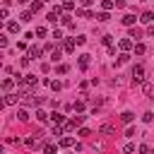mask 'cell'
<instances>
[{
    "mask_svg": "<svg viewBox=\"0 0 154 154\" xmlns=\"http://www.w3.org/2000/svg\"><path fill=\"white\" fill-rule=\"evenodd\" d=\"M132 82H135V84H142V82H144V67H142V65H135V70H132Z\"/></svg>",
    "mask_w": 154,
    "mask_h": 154,
    "instance_id": "cell-1",
    "label": "cell"
},
{
    "mask_svg": "<svg viewBox=\"0 0 154 154\" xmlns=\"http://www.w3.org/2000/svg\"><path fill=\"white\" fill-rule=\"evenodd\" d=\"M41 53H43V48H41V46H29V51H26L29 60H38V58H41Z\"/></svg>",
    "mask_w": 154,
    "mask_h": 154,
    "instance_id": "cell-2",
    "label": "cell"
},
{
    "mask_svg": "<svg viewBox=\"0 0 154 154\" xmlns=\"http://www.w3.org/2000/svg\"><path fill=\"white\" fill-rule=\"evenodd\" d=\"M118 48H120L123 53H128V51L132 48V41H130V36H128V38H120V41H118Z\"/></svg>",
    "mask_w": 154,
    "mask_h": 154,
    "instance_id": "cell-3",
    "label": "cell"
},
{
    "mask_svg": "<svg viewBox=\"0 0 154 154\" xmlns=\"http://www.w3.org/2000/svg\"><path fill=\"white\" fill-rule=\"evenodd\" d=\"M140 22H142V24H152V22H154V12H149V10L142 12V14H140Z\"/></svg>",
    "mask_w": 154,
    "mask_h": 154,
    "instance_id": "cell-4",
    "label": "cell"
},
{
    "mask_svg": "<svg viewBox=\"0 0 154 154\" xmlns=\"http://www.w3.org/2000/svg\"><path fill=\"white\" fill-rule=\"evenodd\" d=\"M51 120H53L55 125H65V123H67V120H65V116H63V113H58V111H55V113H51Z\"/></svg>",
    "mask_w": 154,
    "mask_h": 154,
    "instance_id": "cell-5",
    "label": "cell"
},
{
    "mask_svg": "<svg viewBox=\"0 0 154 154\" xmlns=\"http://www.w3.org/2000/svg\"><path fill=\"white\" fill-rule=\"evenodd\" d=\"M120 120H123L125 125H130V123L135 120V113H132V111H123V113H120Z\"/></svg>",
    "mask_w": 154,
    "mask_h": 154,
    "instance_id": "cell-6",
    "label": "cell"
},
{
    "mask_svg": "<svg viewBox=\"0 0 154 154\" xmlns=\"http://www.w3.org/2000/svg\"><path fill=\"white\" fill-rule=\"evenodd\" d=\"M89 58H91L89 53H82V55H79V67H82V70H87V67H89Z\"/></svg>",
    "mask_w": 154,
    "mask_h": 154,
    "instance_id": "cell-7",
    "label": "cell"
},
{
    "mask_svg": "<svg viewBox=\"0 0 154 154\" xmlns=\"http://www.w3.org/2000/svg\"><path fill=\"white\" fill-rule=\"evenodd\" d=\"M17 96H19V94H5L2 103H5V106H12V103H17Z\"/></svg>",
    "mask_w": 154,
    "mask_h": 154,
    "instance_id": "cell-8",
    "label": "cell"
},
{
    "mask_svg": "<svg viewBox=\"0 0 154 154\" xmlns=\"http://www.w3.org/2000/svg\"><path fill=\"white\" fill-rule=\"evenodd\" d=\"M75 43H77L75 38H67V41H63V48H65L67 53H72V51H75Z\"/></svg>",
    "mask_w": 154,
    "mask_h": 154,
    "instance_id": "cell-9",
    "label": "cell"
},
{
    "mask_svg": "<svg viewBox=\"0 0 154 154\" xmlns=\"http://www.w3.org/2000/svg\"><path fill=\"white\" fill-rule=\"evenodd\" d=\"M17 120L26 123V120H29V111H26V108H19V111H17Z\"/></svg>",
    "mask_w": 154,
    "mask_h": 154,
    "instance_id": "cell-10",
    "label": "cell"
},
{
    "mask_svg": "<svg viewBox=\"0 0 154 154\" xmlns=\"http://www.w3.org/2000/svg\"><path fill=\"white\" fill-rule=\"evenodd\" d=\"M43 152H46V154H58V144L46 142V144H43Z\"/></svg>",
    "mask_w": 154,
    "mask_h": 154,
    "instance_id": "cell-11",
    "label": "cell"
},
{
    "mask_svg": "<svg viewBox=\"0 0 154 154\" xmlns=\"http://www.w3.org/2000/svg\"><path fill=\"white\" fill-rule=\"evenodd\" d=\"M12 87H14V79H2V89L7 94H12Z\"/></svg>",
    "mask_w": 154,
    "mask_h": 154,
    "instance_id": "cell-12",
    "label": "cell"
},
{
    "mask_svg": "<svg viewBox=\"0 0 154 154\" xmlns=\"http://www.w3.org/2000/svg\"><path fill=\"white\" fill-rule=\"evenodd\" d=\"M58 144H60V147H72V144H75V137H60Z\"/></svg>",
    "mask_w": 154,
    "mask_h": 154,
    "instance_id": "cell-13",
    "label": "cell"
},
{
    "mask_svg": "<svg viewBox=\"0 0 154 154\" xmlns=\"http://www.w3.org/2000/svg\"><path fill=\"white\" fill-rule=\"evenodd\" d=\"M77 17H84V19H91L94 14H91L89 10H84V7H79V10H77Z\"/></svg>",
    "mask_w": 154,
    "mask_h": 154,
    "instance_id": "cell-14",
    "label": "cell"
},
{
    "mask_svg": "<svg viewBox=\"0 0 154 154\" xmlns=\"http://www.w3.org/2000/svg\"><path fill=\"white\" fill-rule=\"evenodd\" d=\"M120 22H123L125 26H132V24H135V14H125V17L120 19Z\"/></svg>",
    "mask_w": 154,
    "mask_h": 154,
    "instance_id": "cell-15",
    "label": "cell"
},
{
    "mask_svg": "<svg viewBox=\"0 0 154 154\" xmlns=\"http://www.w3.org/2000/svg\"><path fill=\"white\" fill-rule=\"evenodd\" d=\"M60 55H63V51H60V48H53V51H51V60H55V63H58V60H60Z\"/></svg>",
    "mask_w": 154,
    "mask_h": 154,
    "instance_id": "cell-16",
    "label": "cell"
},
{
    "mask_svg": "<svg viewBox=\"0 0 154 154\" xmlns=\"http://www.w3.org/2000/svg\"><path fill=\"white\" fill-rule=\"evenodd\" d=\"M72 108H75L77 113H82V111L87 108V103H84V101H75V103H72Z\"/></svg>",
    "mask_w": 154,
    "mask_h": 154,
    "instance_id": "cell-17",
    "label": "cell"
},
{
    "mask_svg": "<svg viewBox=\"0 0 154 154\" xmlns=\"http://www.w3.org/2000/svg\"><path fill=\"white\" fill-rule=\"evenodd\" d=\"M101 132H103V135H116L113 125H108V123H106V125H101Z\"/></svg>",
    "mask_w": 154,
    "mask_h": 154,
    "instance_id": "cell-18",
    "label": "cell"
},
{
    "mask_svg": "<svg viewBox=\"0 0 154 154\" xmlns=\"http://www.w3.org/2000/svg\"><path fill=\"white\" fill-rule=\"evenodd\" d=\"M60 22H63V24H65L67 29H72V26H75V24H72V19H70L67 14H63V17H60Z\"/></svg>",
    "mask_w": 154,
    "mask_h": 154,
    "instance_id": "cell-19",
    "label": "cell"
},
{
    "mask_svg": "<svg viewBox=\"0 0 154 154\" xmlns=\"http://www.w3.org/2000/svg\"><path fill=\"white\" fill-rule=\"evenodd\" d=\"M7 31L17 34V31H19V24H17V22H7Z\"/></svg>",
    "mask_w": 154,
    "mask_h": 154,
    "instance_id": "cell-20",
    "label": "cell"
},
{
    "mask_svg": "<svg viewBox=\"0 0 154 154\" xmlns=\"http://www.w3.org/2000/svg\"><path fill=\"white\" fill-rule=\"evenodd\" d=\"M101 43L111 48V46H113V36H108V34H106V36H101Z\"/></svg>",
    "mask_w": 154,
    "mask_h": 154,
    "instance_id": "cell-21",
    "label": "cell"
},
{
    "mask_svg": "<svg viewBox=\"0 0 154 154\" xmlns=\"http://www.w3.org/2000/svg\"><path fill=\"white\" fill-rule=\"evenodd\" d=\"M144 51H147V46H144V43H140V41H137V43H135V53H137V55H142V53H144Z\"/></svg>",
    "mask_w": 154,
    "mask_h": 154,
    "instance_id": "cell-22",
    "label": "cell"
},
{
    "mask_svg": "<svg viewBox=\"0 0 154 154\" xmlns=\"http://www.w3.org/2000/svg\"><path fill=\"white\" fill-rule=\"evenodd\" d=\"M51 89H53V91H60V89H63V82H58V79H51Z\"/></svg>",
    "mask_w": 154,
    "mask_h": 154,
    "instance_id": "cell-23",
    "label": "cell"
},
{
    "mask_svg": "<svg viewBox=\"0 0 154 154\" xmlns=\"http://www.w3.org/2000/svg\"><path fill=\"white\" fill-rule=\"evenodd\" d=\"M36 118H38V120H48V118H51V113H46V111H41V108H38V111H36Z\"/></svg>",
    "mask_w": 154,
    "mask_h": 154,
    "instance_id": "cell-24",
    "label": "cell"
},
{
    "mask_svg": "<svg viewBox=\"0 0 154 154\" xmlns=\"http://www.w3.org/2000/svg\"><path fill=\"white\" fill-rule=\"evenodd\" d=\"M113 5H116L113 0H103V2H101V7H103V12H108V10L113 7Z\"/></svg>",
    "mask_w": 154,
    "mask_h": 154,
    "instance_id": "cell-25",
    "label": "cell"
},
{
    "mask_svg": "<svg viewBox=\"0 0 154 154\" xmlns=\"http://www.w3.org/2000/svg\"><path fill=\"white\" fill-rule=\"evenodd\" d=\"M19 22H31V10L29 12H22L19 14Z\"/></svg>",
    "mask_w": 154,
    "mask_h": 154,
    "instance_id": "cell-26",
    "label": "cell"
},
{
    "mask_svg": "<svg viewBox=\"0 0 154 154\" xmlns=\"http://www.w3.org/2000/svg\"><path fill=\"white\" fill-rule=\"evenodd\" d=\"M130 38H142V31H140V29H132V26H130Z\"/></svg>",
    "mask_w": 154,
    "mask_h": 154,
    "instance_id": "cell-27",
    "label": "cell"
},
{
    "mask_svg": "<svg viewBox=\"0 0 154 154\" xmlns=\"http://www.w3.org/2000/svg\"><path fill=\"white\" fill-rule=\"evenodd\" d=\"M123 152H125V154H135V144H132V142H128V144L123 147Z\"/></svg>",
    "mask_w": 154,
    "mask_h": 154,
    "instance_id": "cell-28",
    "label": "cell"
},
{
    "mask_svg": "<svg viewBox=\"0 0 154 154\" xmlns=\"http://www.w3.org/2000/svg\"><path fill=\"white\" fill-rule=\"evenodd\" d=\"M63 10H67V12L75 10V0H65V2H63Z\"/></svg>",
    "mask_w": 154,
    "mask_h": 154,
    "instance_id": "cell-29",
    "label": "cell"
},
{
    "mask_svg": "<svg viewBox=\"0 0 154 154\" xmlns=\"http://www.w3.org/2000/svg\"><path fill=\"white\" fill-rule=\"evenodd\" d=\"M41 7H43V2H41V0H36V2H31V12H38Z\"/></svg>",
    "mask_w": 154,
    "mask_h": 154,
    "instance_id": "cell-30",
    "label": "cell"
},
{
    "mask_svg": "<svg viewBox=\"0 0 154 154\" xmlns=\"http://www.w3.org/2000/svg\"><path fill=\"white\" fill-rule=\"evenodd\" d=\"M96 19H99V22H108V12H99Z\"/></svg>",
    "mask_w": 154,
    "mask_h": 154,
    "instance_id": "cell-31",
    "label": "cell"
},
{
    "mask_svg": "<svg viewBox=\"0 0 154 154\" xmlns=\"http://www.w3.org/2000/svg\"><path fill=\"white\" fill-rule=\"evenodd\" d=\"M75 41H77V46H84V43H87V36H84V34H79Z\"/></svg>",
    "mask_w": 154,
    "mask_h": 154,
    "instance_id": "cell-32",
    "label": "cell"
},
{
    "mask_svg": "<svg viewBox=\"0 0 154 154\" xmlns=\"http://www.w3.org/2000/svg\"><path fill=\"white\" fill-rule=\"evenodd\" d=\"M128 60H130V55H128V53H120V55H118V63H120V65H123V63H128Z\"/></svg>",
    "mask_w": 154,
    "mask_h": 154,
    "instance_id": "cell-33",
    "label": "cell"
},
{
    "mask_svg": "<svg viewBox=\"0 0 154 154\" xmlns=\"http://www.w3.org/2000/svg\"><path fill=\"white\" fill-rule=\"evenodd\" d=\"M75 128H77V125H75V123H72V120H67V123H65V125H63V130H67V132H70V130H75Z\"/></svg>",
    "mask_w": 154,
    "mask_h": 154,
    "instance_id": "cell-34",
    "label": "cell"
},
{
    "mask_svg": "<svg viewBox=\"0 0 154 154\" xmlns=\"http://www.w3.org/2000/svg\"><path fill=\"white\" fill-rule=\"evenodd\" d=\"M24 144H26V147H36V137H26Z\"/></svg>",
    "mask_w": 154,
    "mask_h": 154,
    "instance_id": "cell-35",
    "label": "cell"
},
{
    "mask_svg": "<svg viewBox=\"0 0 154 154\" xmlns=\"http://www.w3.org/2000/svg\"><path fill=\"white\" fill-rule=\"evenodd\" d=\"M142 120H144V123H152V120H154V113H152V111H149V113H144V116H142Z\"/></svg>",
    "mask_w": 154,
    "mask_h": 154,
    "instance_id": "cell-36",
    "label": "cell"
},
{
    "mask_svg": "<svg viewBox=\"0 0 154 154\" xmlns=\"http://www.w3.org/2000/svg\"><path fill=\"white\" fill-rule=\"evenodd\" d=\"M58 17H60V14H55V12H48V22H53V24H55V22H58Z\"/></svg>",
    "mask_w": 154,
    "mask_h": 154,
    "instance_id": "cell-37",
    "label": "cell"
},
{
    "mask_svg": "<svg viewBox=\"0 0 154 154\" xmlns=\"http://www.w3.org/2000/svg\"><path fill=\"white\" fill-rule=\"evenodd\" d=\"M46 34H48L46 26H38V29H36V36H46Z\"/></svg>",
    "mask_w": 154,
    "mask_h": 154,
    "instance_id": "cell-38",
    "label": "cell"
},
{
    "mask_svg": "<svg viewBox=\"0 0 154 154\" xmlns=\"http://www.w3.org/2000/svg\"><path fill=\"white\" fill-rule=\"evenodd\" d=\"M72 123H75V125H82V123H84V116H75Z\"/></svg>",
    "mask_w": 154,
    "mask_h": 154,
    "instance_id": "cell-39",
    "label": "cell"
},
{
    "mask_svg": "<svg viewBox=\"0 0 154 154\" xmlns=\"http://www.w3.org/2000/svg\"><path fill=\"white\" fill-rule=\"evenodd\" d=\"M137 152H140V154H149V147H147V144H140Z\"/></svg>",
    "mask_w": 154,
    "mask_h": 154,
    "instance_id": "cell-40",
    "label": "cell"
},
{
    "mask_svg": "<svg viewBox=\"0 0 154 154\" xmlns=\"http://www.w3.org/2000/svg\"><path fill=\"white\" fill-rule=\"evenodd\" d=\"M91 2H94V0H79V7H84V10H87Z\"/></svg>",
    "mask_w": 154,
    "mask_h": 154,
    "instance_id": "cell-41",
    "label": "cell"
},
{
    "mask_svg": "<svg viewBox=\"0 0 154 154\" xmlns=\"http://www.w3.org/2000/svg\"><path fill=\"white\" fill-rule=\"evenodd\" d=\"M53 38H58V41H60V38H63V31H60V29H55V31H53Z\"/></svg>",
    "mask_w": 154,
    "mask_h": 154,
    "instance_id": "cell-42",
    "label": "cell"
},
{
    "mask_svg": "<svg viewBox=\"0 0 154 154\" xmlns=\"http://www.w3.org/2000/svg\"><path fill=\"white\" fill-rule=\"evenodd\" d=\"M67 70H70V67H67V65H58V72H60V75H65V72H67Z\"/></svg>",
    "mask_w": 154,
    "mask_h": 154,
    "instance_id": "cell-43",
    "label": "cell"
},
{
    "mask_svg": "<svg viewBox=\"0 0 154 154\" xmlns=\"http://www.w3.org/2000/svg\"><path fill=\"white\" fill-rule=\"evenodd\" d=\"M77 135H79V137H87V135H91V132H89V130H87V128H82V130H79V132H77Z\"/></svg>",
    "mask_w": 154,
    "mask_h": 154,
    "instance_id": "cell-44",
    "label": "cell"
},
{
    "mask_svg": "<svg viewBox=\"0 0 154 154\" xmlns=\"http://www.w3.org/2000/svg\"><path fill=\"white\" fill-rule=\"evenodd\" d=\"M17 2H19V5H26V2H29V0H17Z\"/></svg>",
    "mask_w": 154,
    "mask_h": 154,
    "instance_id": "cell-45",
    "label": "cell"
},
{
    "mask_svg": "<svg viewBox=\"0 0 154 154\" xmlns=\"http://www.w3.org/2000/svg\"><path fill=\"white\" fill-rule=\"evenodd\" d=\"M41 2H43V0H41Z\"/></svg>",
    "mask_w": 154,
    "mask_h": 154,
    "instance_id": "cell-46",
    "label": "cell"
},
{
    "mask_svg": "<svg viewBox=\"0 0 154 154\" xmlns=\"http://www.w3.org/2000/svg\"><path fill=\"white\" fill-rule=\"evenodd\" d=\"M63 2H65V0H63Z\"/></svg>",
    "mask_w": 154,
    "mask_h": 154,
    "instance_id": "cell-47",
    "label": "cell"
}]
</instances>
